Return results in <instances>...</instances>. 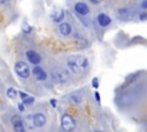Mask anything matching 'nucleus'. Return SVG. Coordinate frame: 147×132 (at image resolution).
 <instances>
[{
  "label": "nucleus",
  "mask_w": 147,
  "mask_h": 132,
  "mask_svg": "<svg viewBox=\"0 0 147 132\" xmlns=\"http://www.w3.org/2000/svg\"><path fill=\"white\" fill-rule=\"evenodd\" d=\"M68 67L71 69V71H74L75 73H82L84 72L87 67H88V61L85 56L83 55H71L68 57L67 60Z\"/></svg>",
  "instance_id": "obj_1"
},
{
  "label": "nucleus",
  "mask_w": 147,
  "mask_h": 132,
  "mask_svg": "<svg viewBox=\"0 0 147 132\" xmlns=\"http://www.w3.org/2000/svg\"><path fill=\"white\" fill-rule=\"evenodd\" d=\"M61 127L64 132H72L76 129L75 118L69 114H64L61 118Z\"/></svg>",
  "instance_id": "obj_2"
},
{
  "label": "nucleus",
  "mask_w": 147,
  "mask_h": 132,
  "mask_svg": "<svg viewBox=\"0 0 147 132\" xmlns=\"http://www.w3.org/2000/svg\"><path fill=\"white\" fill-rule=\"evenodd\" d=\"M15 71L22 78H28L30 76V69H29L28 64L23 61H20L15 64Z\"/></svg>",
  "instance_id": "obj_3"
},
{
  "label": "nucleus",
  "mask_w": 147,
  "mask_h": 132,
  "mask_svg": "<svg viewBox=\"0 0 147 132\" xmlns=\"http://www.w3.org/2000/svg\"><path fill=\"white\" fill-rule=\"evenodd\" d=\"M11 123H13V126H14V131L15 132H25V129H24L22 118L20 116H17V115L16 116H13Z\"/></svg>",
  "instance_id": "obj_4"
},
{
  "label": "nucleus",
  "mask_w": 147,
  "mask_h": 132,
  "mask_svg": "<svg viewBox=\"0 0 147 132\" xmlns=\"http://www.w3.org/2000/svg\"><path fill=\"white\" fill-rule=\"evenodd\" d=\"M32 121H33L34 126H37V127H41V126H44L45 123H46V117H45L44 114H41V112H37V114L33 115V119H32Z\"/></svg>",
  "instance_id": "obj_5"
},
{
  "label": "nucleus",
  "mask_w": 147,
  "mask_h": 132,
  "mask_svg": "<svg viewBox=\"0 0 147 132\" xmlns=\"http://www.w3.org/2000/svg\"><path fill=\"white\" fill-rule=\"evenodd\" d=\"M26 57H28V60L32 63V64H39L40 63V55L37 53V52H34V51H28L26 52Z\"/></svg>",
  "instance_id": "obj_6"
},
{
  "label": "nucleus",
  "mask_w": 147,
  "mask_h": 132,
  "mask_svg": "<svg viewBox=\"0 0 147 132\" xmlns=\"http://www.w3.org/2000/svg\"><path fill=\"white\" fill-rule=\"evenodd\" d=\"M75 10L78 13V14H80V15H87L88 14V11H90V9H88V6L85 3V2H77L76 5H75Z\"/></svg>",
  "instance_id": "obj_7"
},
{
  "label": "nucleus",
  "mask_w": 147,
  "mask_h": 132,
  "mask_svg": "<svg viewBox=\"0 0 147 132\" xmlns=\"http://www.w3.org/2000/svg\"><path fill=\"white\" fill-rule=\"evenodd\" d=\"M32 72H33L34 77H36L38 80H44V79H46V77H47V73H46L40 67H38V65L33 68Z\"/></svg>",
  "instance_id": "obj_8"
},
{
  "label": "nucleus",
  "mask_w": 147,
  "mask_h": 132,
  "mask_svg": "<svg viewBox=\"0 0 147 132\" xmlns=\"http://www.w3.org/2000/svg\"><path fill=\"white\" fill-rule=\"evenodd\" d=\"M59 30H60V32H61L62 36H69L71 33V31H72L71 25L69 23H67V22L61 23L60 26H59Z\"/></svg>",
  "instance_id": "obj_9"
},
{
  "label": "nucleus",
  "mask_w": 147,
  "mask_h": 132,
  "mask_svg": "<svg viewBox=\"0 0 147 132\" xmlns=\"http://www.w3.org/2000/svg\"><path fill=\"white\" fill-rule=\"evenodd\" d=\"M98 22H99V24L101 26H107V25H109V23L111 22V20L106 14H99L98 15Z\"/></svg>",
  "instance_id": "obj_10"
},
{
  "label": "nucleus",
  "mask_w": 147,
  "mask_h": 132,
  "mask_svg": "<svg viewBox=\"0 0 147 132\" xmlns=\"http://www.w3.org/2000/svg\"><path fill=\"white\" fill-rule=\"evenodd\" d=\"M18 94L22 98V103L23 104H31L34 101V98L33 96H30V95L25 94L24 92H18Z\"/></svg>",
  "instance_id": "obj_11"
},
{
  "label": "nucleus",
  "mask_w": 147,
  "mask_h": 132,
  "mask_svg": "<svg viewBox=\"0 0 147 132\" xmlns=\"http://www.w3.org/2000/svg\"><path fill=\"white\" fill-rule=\"evenodd\" d=\"M53 78L56 79L59 83H63L67 78V75H65V71H54L53 72Z\"/></svg>",
  "instance_id": "obj_12"
},
{
  "label": "nucleus",
  "mask_w": 147,
  "mask_h": 132,
  "mask_svg": "<svg viewBox=\"0 0 147 132\" xmlns=\"http://www.w3.org/2000/svg\"><path fill=\"white\" fill-rule=\"evenodd\" d=\"M63 16H64L63 10H62V9H57V10L55 11V14L53 15V20H54L55 22H60V21H62Z\"/></svg>",
  "instance_id": "obj_13"
},
{
  "label": "nucleus",
  "mask_w": 147,
  "mask_h": 132,
  "mask_svg": "<svg viewBox=\"0 0 147 132\" xmlns=\"http://www.w3.org/2000/svg\"><path fill=\"white\" fill-rule=\"evenodd\" d=\"M69 100H70L71 103H79L80 100H82V98H80L79 94H77V93H72V94L69 95Z\"/></svg>",
  "instance_id": "obj_14"
},
{
  "label": "nucleus",
  "mask_w": 147,
  "mask_h": 132,
  "mask_svg": "<svg viewBox=\"0 0 147 132\" xmlns=\"http://www.w3.org/2000/svg\"><path fill=\"white\" fill-rule=\"evenodd\" d=\"M16 95H17V91H16L15 88L9 87V88L7 90V96H8L9 99H14Z\"/></svg>",
  "instance_id": "obj_15"
},
{
  "label": "nucleus",
  "mask_w": 147,
  "mask_h": 132,
  "mask_svg": "<svg viewBox=\"0 0 147 132\" xmlns=\"http://www.w3.org/2000/svg\"><path fill=\"white\" fill-rule=\"evenodd\" d=\"M92 85H93V87H98L99 86V84H98V78H93V80H92Z\"/></svg>",
  "instance_id": "obj_16"
},
{
  "label": "nucleus",
  "mask_w": 147,
  "mask_h": 132,
  "mask_svg": "<svg viewBox=\"0 0 147 132\" xmlns=\"http://www.w3.org/2000/svg\"><path fill=\"white\" fill-rule=\"evenodd\" d=\"M94 96H95L96 101H98V102H100V95H99V93H98V92H95V93H94Z\"/></svg>",
  "instance_id": "obj_17"
},
{
  "label": "nucleus",
  "mask_w": 147,
  "mask_h": 132,
  "mask_svg": "<svg viewBox=\"0 0 147 132\" xmlns=\"http://www.w3.org/2000/svg\"><path fill=\"white\" fill-rule=\"evenodd\" d=\"M51 104H52L53 107H56V100H55V99H52V100H51Z\"/></svg>",
  "instance_id": "obj_18"
},
{
  "label": "nucleus",
  "mask_w": 147,
  "mask_h": 132,
  "mask_svg": "<svg viewBox=\"0 0 147 132\" xmlns=\"http://www.w3.org/2000/svg\"><path fill=\"white\" fill-rule=\"evenodd\" d=\"M18 108H20L21 111H23V110H24V104H23V103H18Z\"/></svg>",
  "instance_id": "obj_19"
},
{
  "label": "nucleus",
  "mask_w": 147,
  "mask_h": 132,
  "mask_svg": "<svg viewBox=\"0 0 147 132\" xmlns=\"http://www.w3.org/2000/svg\"><path fill=\"white\" fill-rule=\"evenodd\" d=\"M140 17H141V20H146V18H145V17H146V15H145V14H141V15H140Z\"/></svg>",
  "instance_id": "obj_20"
},
{
  "label": "nucleus",
  "mask_w": 147,
  "mask_h": 132,
  "mask_svg": "<svg viewBox=\"0 0 147 132\" xmlns=\"http://www.w3.org/2000/svg\"><path fill=\"white\" fill-rule=\"evenodd\" d=\"M146 6H147V2H146V1H144V2H142V7H144V8H145V7H146Z\"/></svg>",
  "instance_id": "obj_21"
},
{
  "label": "nucleus",
  "mask_w": 147,
  "mask_h": 132,
  "mask_svg": "<svg viewBox=\"0 0 147 132\" xmlns=\"http://www.w3.org/2000/svg\"><path fill=\"white\" fill-rule=\"evenodd\" d=\"M93 132H101V131H93Z\"/></svg>",
  "instance_id": "obj_22"
}]
</instances>
